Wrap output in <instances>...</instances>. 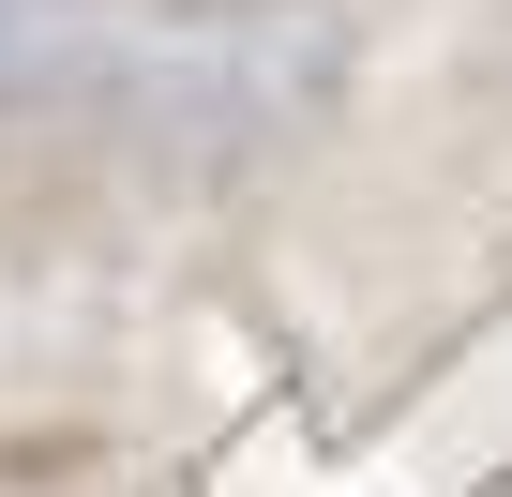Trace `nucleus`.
<instances>
[{
  "label": "nucleus",
  "mask_w": 512,
  "mask_h": 497,
  "mask_svg": "<svg viewBox=\"0 0 512 497\" xmlns=\"http://www.w3.org/2000/svg\"><path fill=\"white\" fill-rule=\"evenodd\" d=\"M211 46H241V16H121V0H0V106H31V91H76V76H106V61H136V76H181V61H211Z\"/></svg>",
  "instance_id": "nucleus-1"
}]
</instances>
